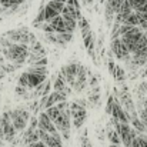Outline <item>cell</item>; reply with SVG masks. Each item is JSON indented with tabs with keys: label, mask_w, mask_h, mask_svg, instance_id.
Wrapping results in <instances>:
<instances>
[{
	"label": "cell",
	"mask_w": 147,
	"mask_h": 147,
	"mask_svg": "<svg viewBox=\"0 0 147 147\" xmlns=\"http://www.w3.org/2000/svg\"><path fill=\"white\" fill-rule=\"evenodd\" d=\"M27 73L30 74H37V76H43V77H47V67H37V66H29V69L26 70Z\"/></svg>",
	"instance_id": "obj_14"
},
{
	"label": "cell",
	"mask_w": 147,
	"mask_h": 147,
	"mask_svg": "<svg viewBox=\"0 0 147 147\" xmlns=\"http://www.w3.org/2000/svg\"><path fill=\"white\" fill-rule=\"evenodd\" d=\"M134 10H133V7H131V4L129 3V0H124L123 1V4L120 6V9H119V13L117 14H130V13H133Z\"/></svg>",
	"instance_id": "obj_17"
},
{
	"label": "cell",
	"mask_w": 147,
	"mask_h": 147,
	"mask_svg": "<svg viewBox=\"0 0 147 147\" xmlns=\"http://www.w3.org/2000/svg\"><path fill=\"white\" fill-rule=\"evenodd\" d=\"M146 76H147V66H146V69L142 71V77H146Z\"/></svg>",
	"instance_id": "obj_35"
},
{
	"label": "cell",
	"mask_w": 147,
	"mask_h": 147,
	"mask_svg": "<svg viewBox=\"0 0 147 147\" xmlns=\"http://www.w3.org/2000/svg\"><path fill=\"white\" fill-rule=\"evenodd\" d=\"M59 1H60V3H63V4H66V3H67V0H59Z\"/></svg>",
	"instance_id": "obj_38"
},
{
	"label": "cell",
	"mask_w": 147,
	"mask_h": 147,
	"mask_svg": "<svg viewBox=\"0 0 147 147\" xmlns=\"http://www.w3.org/2000/svg\"><path fill=\"white\" fill-rule=\"evenodd\" d=\"M27 147H47L45 143H42V142H37V143H33V144H30V146Z\"/></svg>",
	"instance_id": "obj_34"
},
{
	"label": "cell",
	"mask_w": 147,
	"mask_h": 147,
	"mask_svg": "<svg viewBox=\"0 0 147 147\" xmlns=\"http://www.w3.org/2000/svg\"><path fill=\"white\" fill-rule=\"evenodd\" d=\"M29 51L32 54H36V56H40V57H46V49L43 47V45L39 40L29 46Z\"/></svg>",
	"instance_id": "obj_10"
},
{
	"label": "cell",
	"mask_w": 147,
	"mask_h": 147,
	"mask_svg": "<svg viewBox=\"0 0 147 147\" xmlns=\"http://www.w3.org/2000/svg\"><path fill=\"white\" fill-rule=\"evenodd\" d=\"M60 16H61L63 19H71V20H74V22H77L79 19L83 17L82 13H80V10L73 9V7H70V6H64L63 10H61V13H60Z\"/></svg>",
	"instance_id": "obj_6"
},
{
	"label": "cell",
	"mask_w": 147,
	"mask_h": 147,
	"mask_svg": "<svg viewBox=\"0 0 147 147\" xmlns=\"http://www.w3.org/2000/svg\"><path fill=\"white\" fill-rule=\"evenodd\" d=\"M17 82H19L17 86H22V87H26V89H27V86H29V73H27V71L22 73Z\"/></svg>",
	"instance_id": "obj_21"
},
{
	"label": "cell",
	"mask_w": 147,
	"mask_h": 147,
	"mask_svg": "<svg viewBox=\"0 0 147 147\" xmlns=\"http://www.w3.org/2000/svg\"><path fill=\"white\" fill-rule=\"evenodd\" d=\"M47 6H49V7H51L53 10H56V11L60 14V13H61V10H63V7H64L66 4L60 3L59 0H50L49 3H47Z\"/></svg>",
	"instance_id": "obj_20"
},
{
	"label": "cell",
	"mask_w": 147,
	"mask_h": 147,
	"mask_svg": "<svg viewBox=\"0 0 147 147\" xmlns=\"http://www.w3.org/2000/svg\"><path fill=\"white\" fill-rule=\"evenodd\" d=\"M66 6H70V7H73V9L80 10V1H79V0H67Z\"/></svg>",
	"instance_id": "obj_30"
},
{
	"label": "cell",
	"mask_w": 147,
	"mask_h": 147,
	"mask_svg": "<svg viewBox=\"0 0 147 147\" xmlns=\"http://www.w3.org/2000/svg\"><path fill=\"white\" fill-rule=\"evenodd\" d=\"M0 6L3 9H10V0H0Z\"/></svg>",
	"instance_id": "obj_33"
},
{
	"label": "cell",
	"mask_w": 147,
	"mask_h": 147,
	"mask_svg": "<svg viewBox=\"0 0 147 147\" xmlns=\"http://www.w3.org/2000/svg\"><path fill=\"white\" fill-rule=\"evenodd\" d=\"M57 16H60L56 10H53L51 7H49L47 4L45 6V19H46V23H50L53 19H56Z\"/></svg>",
	"instance_id": "obj_15"
},
{
	"label": "cell",
	"mask_w": 147,
	"mask_h": 147,
	"mask_svg": "<svg viewBox=\"0 0 147 147\" xmlns=\"http://www.w3.org/2000/svg\"><path fill=\"white\" fill-rule=\"evenodd\" d=\"M133 27L131 26H127V24H121L120 26V29H119V33H120V37H123L124 34H127L130 30H131Z\"/></svg>",
	"instance_id": "obj_26"
},
{
	"label": "cell",
	"mask_w": 147,
	"mask_h": 147,
	"mask_svg": "<svg viewBox=\"0 0 147 147\" xmlns=\"http://www.w3.org/2000/svg\"><path fill=\"white\" fill-rule=\"evenodd\" d=\"M114 10L106 3V7H104V19H106V23H107V27H111L113 23H114Z\"/></svg>",
	"instance_id": "obj_12"
},
{
	"label": "cell",
	"mask_w": 147,
	"mask_h": 147,
	"mask_svg": "<svg viewBox=\"0 0 147 147\" xmlns=\"http://www.w3.org/2000/svg\"><path fill=\"white\" fill-rule=\"evenodd\" d=\"M45 113L47 114V117H49L53 123H54V121L57 120V117L60 116V111H59V109H57L56 106H53V107H50V109H46Z\"/></svg>",
	"instance_id": "obj_16"
},
{
	"label": "cell",
	"mask_w": 147,
	"mask_h": 147,
	"mask_svg": "<svg viewBox=\"0 0 147 147\" xmlns=\"http://www.w3.org/2000/svg\"><path fill=\"white\" fill-rule=\"evenodd\" d=\"M3 10H4V9H3V7H1V6H0V13H1V11H3Z\"/></svg>",
	"instance_id": "obj_39"
},
{
	"label": "cell",
	"mask_w": 147,
	"mask_h": 147,
	"mask_svg": "<svg viewBox=\"0 0 147 147\" xmlns=\"http://www.w3.org/2000/svg\"><path fill=\"white\" fill-rule=\"evenodd\" d=\"M46 80H47V77L37 76V74H30L29 73V86H27V89H36L39 84L45 83Z\"/></svg>",
	"instance_id": "obj_11"
},
{
	"label": "cell",
	"mask_w": 147,
	"mask_h": 147,
	"mask_svg": "<svg viewBox=\"0 0 147 147\" xmlns=\"http://www.w3.org/2000/svg\"><path fill=\"white\" fill-rule=\"evenodd\" d=\"M113 79L117 80V82H124V79H126V70L123 67H120V66L116 64V73H114V77Z\"/></svg>",
	"instance_id": "obj_19"
},
{
	"label": "cell",
	"mask_w": 147,
	"mask_h": 147,
	"mask_svg": "<svg viewBox=\"0 0 147 147\" xmlns=\"http://www.w3.org/2000/svg\"><path fill=\"white\" fill-rule=\"evenodd\" d=\"M37 126H39L37 117H36V116H32V117H30V120H29V129L36 130V129H37Z\"/></svg>",
	"instance_id": "obj_27"
},
{
	"label": "cell",
	"mask_w": 147,
	"mask_h": 147,
	"mask_svg": "<svg viewBox=\"0 0 147 147\" xmlns=\"http://www.w3.org/2000/svg\"><path fill=\"white\" fill-rule=\"evenodd\" d=\"M64 20V27H66V32L67 33H74V30H76V27H77V22H74V20H71V19H63Z\"/></svg>",
	"instance_id": "obj_18"
},
{
	"label": "cell",
	"mask_w": 147,
	"mask_h": 147,
	"mask_svg": "<svg viewBox=\"0 0 147 147\" xmlns=\"http://www.w3.org/2000/svg\"><path fill=\"white\" fill-rule=\"evenodd\" d=\"M113 106H114V97L113 96H109L107 98V104H106V113L111 116V111H113Z\"/></svg>",
	"instance_id": "obj_24"
},
{
	"label": "cell",
	"mask_w": 147,
	"mask_h": 147,
	"mask_svg": "<svg viewBox=\"0 0 147 147\" xmlns=\"http://www.w3.org/2000/svg\"><path fill=\"white\" fill-rule=\"evenodd\" d=\"M100 89L94 87V89H90L89 90V94H87V104H90L92 107H97L100 104Z\"/></svg>",
	"instance_id": "obj_7"
},
{
	"label": "cell",
	"mask_w": 147,
	"mask_h": 147,
	"mask_svg": "<svg viewBox=\"0 0 147 147\" xmlns=\"http://www.w3.org/2000/svg\"><path fill=\"white\" fill-rule=\"evenodd\" d=\"M45 144L47 147H64L63 140H61V137H60V133L49 134L47 139L45 140Z\"/></svg>",
	"instance_id": "obj_9"
},
{
	"label": "cell",
	"mask_w": 147,
	"mask_h": 147,
	"mask_svg": "<svg viewBox=\"0 0 147 147\" xmlns=\"http://www.w3.org/2000/svg\"><path fill=\"white\" fill-rule=\"evenodd\" d=\"M0 140H3V134H1V119H0Z\"/></svg>",
	"instance_id": "obj_36"
},
{
	"label": "cell",
	"mask_w": 147,
	"mask_h": 147,
	"mask_svg": "<svg viewBox=\"0 0 147 147\" xmlns=\"http://www.w3.org/2000/svg\"><path fill=\"white\" fill-rule=\"evenodd\" d=\"M50 26L53 27V32L56 34H61V33H66V27H64V20L61 16H57L56 19H53L49 23Z\"/></svg>",
	"instance_id": "obj_8"
},
{
	"label": "cell",
	"mask_w": 147,
	"mask_h": 147,
	"mask_svg": "<svg viewBox=\"0 0 147 147\" xmlns=\"http://www.w3.org/2000/svg\"><path fill=\"white\" fill-rule=\"evenodd\" d=\"M24 3V0H10V9H13V10H16L20 4H23Z\"/></svg>",
	"instance_id": "obj_31"
},
{
	"label": "cell",
	"mask_w": 147,
	"mask_h": 147,
	"mask_svg": "<svg viewBox=\"0 0 147 147\" xmlns=\"http://www.w3.org/2000/svg\"><path fill=\"white\" fill-rule=\"evenodd\" d=\"M56 36H57L61 42H64V43H69V42L73 40V34H71V33H67V32H66V33H61V34H56Z\"/></svg>",
	"instance_id": "obj_25"
},
{
	"label": "cell",
	"mask_w": 147,
	"mask_h": 147,
	"mask_svg": "<svg viewBox=\"0 0 147 147\" xmlns=\"http://www.w3.org/2000/svg\"><path fill=\"white\" fill-rule=\"evenodd\" d=\"M143 84H144V90H146V96H147V80L143 83Z\"/></svg>",
	"instance_id": "obj_37"
},
{
	"label": "cell",
	"mask_w": 147,
	"mask_h": 147,
	"mask_svg": "<svg viewBox=\"0 0 147 147\" xmlns=\"http://www.w3.org/2000/svg\"><path fill=\"white\" fill-rule=\"evenodd\" d=\"M77 26H79V29H80V32H82V36H83V37H84V36H87V34L92 32V30H90V23H89V20H87L86 17L79 19Z\"/></svg>",
	"instance_id": "obj_13"
},
{
	"label": "cell",
	"mask_w": 147,
	"mask_h": 147,
	"mask_svg": "<svg viewBox=\"0 0 147 147\" xmlns=\"http://www.w3.org/2000/svg\"><path fill=\"white\" fill-rule=\"evenodd\" d=\"M45 22H46V19H45V6L40 4L39 13H37V16H36V19H34L33 23H45Z\"/></svg>",
	"instance_id": "obj_22"
},
{
	"label": "cell",
	"mask_w": 147,
	"mask_h": 147,
	"mask_svg": "<svg viewBox=\"0 0 147 147\" xmlns=\"http://www.w3.org/2000/svg\"><path fill=\"white\" fill-rule=\"evenodd\" d=\"M110 49L113 51V54L119 59V60H124L126 63H129L131 60V54L129 53V50L126 47V45L121 42V39H116V40H111V46Z\"/></svg>",
	"instance_id": "obj_3"
},
{
	"label": "cell",
	"mask_w": 147,
	"mask_h": 147,
	"mask_svg": "<svg viewBox=\"0 0 147 147\" xmlns=\"http://www.w3.org/2000/svg\"><path fill=\"white\" fill-rule=\"evenodd\" d=\"M106 134H107V140L110 142V146H121L120 136H119V133L114 130V127H113V124H111V123H109V124H107Z\"/></svg>",
	"instance_id": "obj_5"
},
{
	"label": "cell",
	"mask_w": 147,
	"mask_h": 147,
	"mask_svg": "<svg viewBox=\"0 0 147 147\" xmlns=\"http://www.w3.org/2000/svg\"><path fill=\"white\" fill-rule=\"evenodd\" d=\"M10 113V120H11V124L14 127L16 131H24L27 129V124H29V120H30V111L26 110V109H22V107H17L14 110H9Z\"/></svg>",
	"instance_id": "obj_1"
},
{
	"label": "cell",
	"mask_w": 147,
	"mask_h": 147,
	"mask_svg": "<svg viewBox=\"0 0 147 147\" xmlns=\"http://www.w3.org/2000/svg\"><path fill=\"white\" fill-rule=\"evenodd\" d=\"M144 34H146V37H147V32H144Z\"/></svg>",
	"instance_id": "obj_40"
},
{
	"label": "cell",
	"mask_w": 147,
	"mask_h": 147,
	"mask_svg": "<svg viewBox=\"0 0 147 147\" xmlns=\"http://www.w3.org/2000/svg\"><path fill=\"white\" fill-rule=\"evenodd\" d=\"M37 121H39V126H37V129H40V130H45V131H46V133H49V134L59 133V131L56 130V127H54L53 121H51L49 117H47V114H46L45 111H40V114H39V117H37Z\"/></svg>",
	"instance_id": "obj_4"
},
{
	"label": "cell",
	"mask_w": 147,
	"mask_h": 147,
	"mask_svg": "<svg viewBox=\"0 0 147 147\" xmlns=\"http://www.w3.org/2000/svg\"><path fill=\"white\" fill-rule=\"evenodd\" d=\"M1 119V134H3V140L11 143L16 137V130L11 124V120H10V113L9 111H4L3 116H0Z\"/></svg>",
	"instance_id": "obj_2"
},
{
	"label": "cell",
	"mask_w": 147,
	"mask_h": 147,
	"mask_svg": "<svg viewBox=\"0 0 147 147\" xmlns=\"http://www.w3.org/2000/svg\"><path fill=\"white\" fill-rule=\"evenodd\" d=\"M107 67H109V73L114 77V73H116V63L113 60H109L107 61Z\"/></svg>",
	"instance_id": "obj_29"
},
{
	"label": "cell",
	"mask_w": 147,
	"mask_h": 147,
	"mask_svg": "<svg viewBox=\"0 0 147 147\" xmlns=\"http://www.w3.org/2000/svg\"><path fill=\"white\" fill-rule=\"evenodd\" d=\"M14 92H16L17 96H23V97H26V94H27V89L26 87H22V86H16Z\"/></svg>",
	"instance_id": "obj_28"
},
{
	"label": "cell",
	"mask_w": 147,
	"mask_h": 147,
	"mask_svg": "<svg viewBox=\"0 0 147 147\" xmlns=\"http://www.w3.org/2000/svg\"><path fill=\"white\" fill-rule=\"evenodd\" d=\"M123 1H124V0H107V4H109V6L114 10V13L117 14V13H119L120 6L123 4Z\"/></svg>",
	"instance_id": "obj_23"
},
{
	"label": "cell",
	"mask_w": 147,
	"mask_h": 147,
	"mask_svg": "<svg viewBox=\"0 0 147 147\" xmlns=\"http://www.w3.org/2000/svg\"><path fill=\"white\" fill-rule=\"evenodd\" d=\"M74 101H76V103H77V104H79L80 107H83V109H86V107L89 106V104H87V100H86V98H76Z\"/></svg>",
	"instance_id": "obj_32"
}]
</instances>
